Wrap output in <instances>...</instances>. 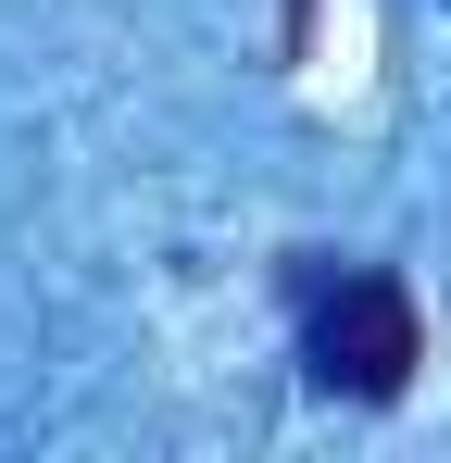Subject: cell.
Returning a JSON list of instances; mask_svg holds the SVG:
<instances>
[{"label":"cell","mask_w":451,"mask_h":463,"mask_svg":"<svg viewBox=\"0 0 451 463\" xmlns=\"http://www.w3.org/2000/svg\"><path fill=\"white\" fill-rule=\"evenodd\" d=\"M301 364L313 388H339V401H401L414 364H427V313L401 276H301Z\"/></svg>","instance_id":"cell-1"}]
</instances>
